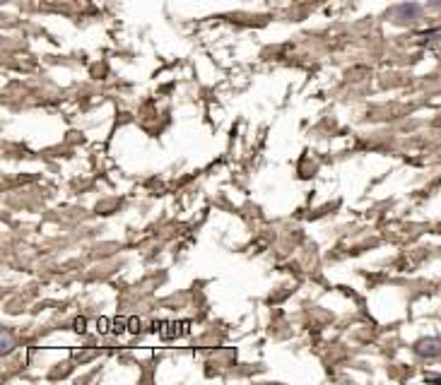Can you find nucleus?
<instances>
[{
  "label": "nucleus",
  "instance_id": "2",
  "mask_svg": "<svg viewBox=\"0 0 441 385\" xmlns=\"http://www.w3.org/2000/svg\"><path fill=\"white\" fill-rule=\"evenodd\" d=\"M10 349H13V337H10V332H3V352L8 354Z\"/></svg>",
  "mask_w": 441,
  "mask_h": 385
},
{
  "label": "nucleus",
  "instance_id": "6",
  "mask_svg": "<svg viewBox=\"0 0 441 385\" xmlns=\"http://www.w3.org/2000/svg\"><path fill=\"white\" fill-rule=\"evenodd\" d=\"M75 330H85V320H78V323H75Z\"/></svg>",
  "mask_w": 441,
  "mask_h": 385
},
{
  "label": "nucleus",
  "instance_id": "3",
  "mask_svg": "<svg viewBox=\"0 0 441 385\" xmlns=\"http://www.w3.org/2000/svg\"><path fill=\"white\" fill-rule=\"evenodd\" d=\"M111 330H114V332H123V330H126V320H123V318L111 320Z\"/></svg>",
  "mask_w": 441,
  "mask_h": 385
},
{
  "label": "nucleus",
  "instance_id": "4",
  "mask_svg": "<svg viewBox=\"0 0 441 385\" xmlns=\"http://www.w3.org/2000/svg\"><path fill=\"white\" fill-rule=\"evenodd\" d=\"M109 325H111V323H109L107 318H99V320H97V330H99V332H109Z\"/></svg>",
  "mask_w": 441,
  "mask_h": 385
},
{
  "label": "nucleus",
  "instance_id": "5",
  "mask_svg": "<svg viewBox=\"0 0 441 385\" xmlns=\"http://www.w3.org/2000/svg\"><path fill=\"white\" fill-rule=\"evenodd\" d=\"M128 330H131V332H138V330H140V320H138V318H131V320H128Z\"/></svg>",
  "mask_w": 441,
  "mask_h": 385
},
{
  "label": "nucleus",
  "instance_id": "1",
  "mask_svg": "<svg viewBox=\"0 0 441 385\" xmlns=\"http://www.w3.org/2000/svg\"><path fill=\"white\" fill-rule=\"evenodd\" d=\"M417 352L425 354V357H439L441 354V342L439 340H422L417 344Z\"/></svg>",
  "mask_w": 441,
  "mask_h": 385
}]
</instances>
